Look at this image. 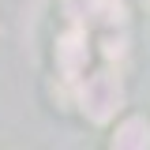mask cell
<instances>
[{
    "label": "cell",
    "mask_w": 150,
    "mask_h": 150,
    "mask_svg": "<svg viewBox=\"0 0 150 150\" xmlns=\"http://www.w3.org/2000/svg\"><path fill=\"white\" fill-rule=\"evenodd\" d=\"M120 150H146L150 146V124L146 120H128L124 128L116 131V139H112Z\"/></svg>",
    "instance_id": "cell-4"
},
{
    "label": "cell",
    "mask_w": 150,
    "mask_h": 150,
    "mask_svg": "<svg viewBox=\"0 0 150 150\" xmlns=\"http://www.w3.org/2000/svg\"><path fill=\"white\" fill-rule=\"evenodd\" d=\"M79 101H83V109H86V116H90V120L105 124L112 112L124 105V86H120V79H116V75L98 71V75H90V79L83 83Z\"/></svg>",
    "instance_id": "cell-1"
},
{
    "label": "cell",
    "mask_w": 150,
    "mask_h": 150,
    "mask_svg": "<svg viewBox=\"0 0 150 150\" xmlns=\"http://www.w3.org/2000/svg\"><path fill=\"white\" fill-rule=\"evenodd\" d=\"M56 60L68 75H75L79 68H86V34L83 30H68L56 45Z\"/></svg>",
    "instance_id": "cell-3"
},
{
    "label": "cell",
    "mask_w": 150,
    "mask_h": 150,
    "mask_svg": "<svg viewBox=\"0 0 150 150\" xmlns=\"http://www.w3.org/2000/svg\"><path fill=\"white\" fill-rule=\"evenodd\" d=\"M79 23H105V26H116L124 23V0H71L68 4Z\"/></svg>",
    "instance_id": "cell-2"
},
{
    "label": "cell",
    "mask_w": 150,
    "mask_h": 150,
    "mask_svg": "<svg viewBox=\"0 0 150 150\" xmlns=\"http://www.w3.org/2000/svg\"><path fill=\"white\" fill-rule=\"evenodd\" d=\"M124 53V41H105V56H120Z\"/></svg>",
    "instance_id": "cell-5"
},
{
    "label": "cell",
    "mask_w": 150,
    "mask_h": 150,
    "mask_svg": "<svg viewBox=\"0 0 150 150\" xmlns=\"http://www.w3.org/2000/svg\"><path fill=\"white\" fill-rule=\"evenodd\" d=\"M146 4H150V0H146Z\"/></svg>",
    "instance_id": "cell-6"
}]
</instances>
